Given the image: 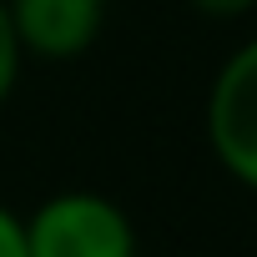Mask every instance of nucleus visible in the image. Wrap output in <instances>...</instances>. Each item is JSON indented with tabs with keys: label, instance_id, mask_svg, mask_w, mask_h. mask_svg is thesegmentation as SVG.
Returning a JSON list of instances; mask_svg holds the SVG:
<instances>
[{
	"label": "nucleus",
	"instance_id": "obj_1",
	"mask_svg": "<svg viewBox=\"0 0 257 257\" xmlns=\"http://www.w3.org/2000/svg\"><path fill=\"white\" fill-rule=\"evenodd\" d=\"M26 257H137V227L101 192H56L26 217Z\"/></svg>",
	"mask_w": 257,
	"mask_h": 257
},
{
	"label": "nucleus",
	"instance_id": "obj_2",
	"mask_svg": "<svg viewBox=\"0 0 257 257\" xmlns=\"http://www.w3.org/2000/svg\"><path fill=\"white\" fill-rule=\"evenodd\" d=\"M207 142L222 172L257 192V36L222 61L207 91Z\"/></svg>",
	"mask_w": 257,
	"mask_h": 257
},
{
	"label": "nucleus",
	"instance_id": "obj_3",
	"mask_svg": "<svg viewBox=\"0 0 257 257\" xmlns=\"http://www.w3.org/2000/svg\"><path fill=\"white\" fill-rule=\"evenodd\" d=\"M16 41L36 61H76L106 26V0H6Z\"/></svg>",
	"mask_w": 257,
	"mask_h": 257
},
{
	"label": "nucleus",
	"instance_id": "obj_4",
	"mask_svg": "<svg viewBox=\"0 0 257 257\" xmlns=\"http://www.w3.org/2000/svg\"><path fill=\"white\" fill-rule=\"evenodd\" d=\"M21 61H26V51H21V41H16V26H11L6 0H0V106H6V101H11V91H16Z\"/></svg>",
	"mask_w": 257,
	"mask_h": 257
},
{
	"label": "nucleus",
	"instance_id": "obj_5",
	"mask_svg": "<svg viewBox=\"0 0 257 257\" xmlns=\"http://www.w3.org/2000/svg\"><path fill=\"white\" fill-rule=\"evenodd\" d=\"M0 257H26V217L0 202Z\"/></svg>",
	"mask_w": 257,
	"mask_h": 257
},
{
	"label": "nucleus",
	"instance_id": "obj_6",
	"mask_svg": "<svg viewBox=\"0 0 257 257\" xmlns=\"http://www.w3.org/2000/svg\"><path fill=\"white\" fill-rule=\"evenodd\" d=\"M187 6L197 16H207V21H237V16L257 11V0H187Z\"/></svg>",
	"mask_w": 257,
	"mask_h": 257
}]
</instances>
